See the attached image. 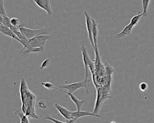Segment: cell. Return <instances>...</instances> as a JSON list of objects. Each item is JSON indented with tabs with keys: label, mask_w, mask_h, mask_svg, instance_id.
Instances as JSON below:
<instances>
[{
	"label": "cell",
	"mask_w": 154,
	"mask_h": 123,
	"mask_svg": "<svg viewBox=\"0 0 154 123\" xmlns=\"http://www.w3.org/2000/svg\"><path fill=\"white\" fill-rule=\"evenodd\" d=\"M43 119H45V120H49V121H52L54 123H76L75 122L72 121V120H66V122L60 121V120L54 118L48 114H46L45 116L43 118Z\"/></svg>",
	"instance_id": "15"
},
{
	"label": "cell",
	"mask_w": 154,
	"mask_h": 123,
	"mask_svg": "<svg viewBox=\"0 0 154 123\" xmlns=\"http://www.w3.org/2000/svg\"><path fill=\"white\" fill-rule=\"evenodd\" d=\"M15 114L19 116L20 117V123H29V118L23 112L17 110L15 112Z\"/></svg>",
	"instance_id": "16"
},
{
	"label": "cell",
	"mask_w": 154,
	"mask_h": 123,
	"mask_svg": "<svg viewBox=\"0 0 154 123\" xmlns=\"http://www.w3.org/2000/svg\"><path fill=\"white\" fill-rule=\"evenodd\" d=\"M0 32L4 35L9 37L12 39H15L17 41H18L20 44H22L21 40L17 37L14 32L10 28L6 26L2 23L0 24Z\"/></svg>",
	"instance_id": "8"
},
{
	"label": "cell",
	"mask_w": 154,
	"mask_h": 123,
	"mask_svg": "<svg viewBox=\"0 0 154 123\" xmlns=\"http://www.w3.org/2000/svg\"><path fill=\"white\" fill-rule=\"evenodd\" d=\"M134 26H132L131 24H129L127 26L124 27L123 30L120 32L119 34H116L114 36V38L116 39H121L126 37L128 36H131V32Z\"/></svg>",
	"instance_id": "11"
},
{
	"label": "cell",
	"mask_w": 154,
	"mask_h": 123,
	"mask_svg": "<svg viewBox=\"0 0 154 123\" xmlns=\"http://www.w3.org/2000/svg\"><path fill=\"white\" fill-rule=\"evenodd\" d=\"M59 91L62 92L63 93H65L66 95H68L70 97V99L73 102V103L75 104V106L77 108V110H82V107L84 104L85 102V100H79V99L77 98L73 93H70V92H68L67 91L63 90L62 89L60 88Z\"/></svg>",
	"instance_id": "9"
},
{
	"label": "cell",
	"mask_w": 154,
	"mask_h": 123,
	"mask_svg": "<svg viewBox=\"0 0 154 123\" xmlns=\"http://www.w3.org/2000/svg\"><path fill=\"white\" fill-rule=\"evenodd\" d=\"M110 123H118L117 122H116V121H112V122H111Z\"/></svg>",
	"instance_id": "26"
},
{
	"label": "cell",
	"mask_w": 154,
	"mask_h": 123,
	"mask_svg": "<svg viewBox=\"0 0 154 123\" xmlns=\"http://www.w3.org/2000/svg\"><path fill=\"white\" fill-rule=\"evenodd\" d=\"M10 20L11 19H10L8 17L1 15V23L3 24L6 26L9 27L11 25L10 23Z\"/></svg>",
	"instance_id": "21"
},
{
	"label": "cell",
	"mask_w": 154,
	"mask_h": 123,
	"mask_svg": "<svg viewBox=\"0 0 154 123\" xmlns=\"http://www.w3.org/2000/svg\"><path fill=\"white\" fill-rule=\"evenodd\" d=\"M139 88L141 91L146 92L148 88V85L146 82H142L139 84Z\"/></svg>",
	"instance_id": "25"
},
{
	"label": "cell",
	"mask_w": 154,
	"mask_h": 123,
	"mask_svg": "<svg viewBox=\"0 0 154 123\" xmlns=\"http://www.w3.org/2000/svg\"><path fill=\"white\" fill-rule=\"evenodd\" d=\"M0 15L8 16L4 6V0H0Z\"/></svg>",
	"instance_id": "22"
},
{
	"label": "cell",
	"mask_w": 154,
	"mask_h": 123,
	"mask_svg": "<svg viewBox=\"0 0 154 123\" xmlns=\"http://www.w3.org/2000/svg\"><path fill=\"white\" fill-rule=\"evenodd\" d=\"M10 23L11 26L17 28L18 29L21 27H24L26 26V23L24 22H20L18 19L13 17L11 19Z\"/></svg>",
	"instance_id": "14"
},
{
	"label": "cell",
	"mask_w": 154,
	"mask_h": 123,
	"mask_svg": "<svg viewBox=\"0 0 154 123\" xmlns=\"http://www.w3.org/2000/svg\"><path fill=\"white\" fill-rule=\"evenodd\" d=\"M55 107L66 120H71L72 111H70L66 108L61 106L57 103H55Z\"/></svg>",
	"instance_id": "10"
},
{
	"label": "cell",
	"mask_w": 154,
	"mask_h": 123,
	"mask_svg": "<svg viewBox=\"0 0 154 123\" xmlns=\"http://www.w3.org/2000/svg\"><path fill=\"white\" fill-rule=\"evenodd\" d=\"M150 0H142V7H143V16L146 17L148 16L147 9Z\"/></svg>",
	"instance_id": "17"
},
{
	"label": "cell",
	"mask_w": 154,
	"mask_h": 123,
	"mask_svg": "<svg viewBox=\"0 0 154 123\" xmlns=\"http://www.w3.org/2000/svg\"><path fill=\"white\" fill-rule=\"evenodd\" d=\"M82 88H85V92L87 94H88L89 91V89H88V84H86L84 80L78 82L70 83V84H65V85L60 86V88L65 89H66L68 92L73 93L79 89Z\"/></svg>",
	"instance_id": "4"
},
{
	"label": "cell",
	"mask_w": 154,
	"mask_h": 123,
	"mask_svg": "<svg viewBox=\"0 0 154 123\" xmlns=\"http://www.w3.org/2000/svg\"><path fill=\"white\" fill-rule=\"evenodd\" d=\"M84 15L85 16V23H86V29H87V33H88V38H89V41H90L92 46L93 49H94V44L92 34V17H91L87 11H84Z\"/></svg>",
	"instance_id": "5"
},
{
	"label": "cell",
	"mask_w": 154,
	"mask_h": 123,
	"mask_svg": "<svg viewBox=\"0 0 154 123\" xmlns=\"http://www.w3.org/2000/svg\"><path fill=\"white\" fill-rule=\"evenodd\" d=\"M20 93L22 103V112L29 118L38 119L39 118L35 109L36 97L29 89L24 78L21 79L20 81Z\"/></svg>",
	"instance_id": "1"
},
{
	"label": "cell",
	"mask_w": 154,
	"mask_h": 123,
	"mask_svg": "<svg viewBox=\"0 0 154 123\" xmlns=\"http://www.w3.org/2000/svg\"><path fill=\"white\" fill-rule=\"evenodd\" d=\"M50 60L49 58H47L44 62L41 64V66H40V70H42L45 68H47L49 66L50 64Z\"/></svg>",
	"instance_id": "24"
},
{
	"label": "cell",
	"mask_w": 154,
	"mask_h": 123,
	"mask_svg": "<svg viewBox=\"0 0 154 123\" xmlns=\"http://www.w3.org/2000/svg\"><path fill=\"white\" fill-rule=\"evenodd\" d=\"M40 8L45 11L49 16L53 15L50 0H33Z\"/></svg>",
	"instance_id": "6"
},
{
	"label": "cell",
	"mask_w": 154,
	"mask_h": 123,
	"mask_svg": "<svg viewBox=\"0 0 154 123\" xmlns=\"http://www.w3.org/2000/svg\"><path fill=\"white\" fill-rule=\"evenodd\" d=\"M35 38L40 42H47L51 40L52 37L49 34H42L37 36Z\"/></svg>",
	"instance_id": "20"
},
{
	"label": "cell",
	"mask_w": 154,
	"mask_h": 123,
	"mask_svg": "<svg viewBox=\"0 0 154 123\" xmlns=\"http://www.w3.org/2000/svg\"><path fill=\"white\" fill-rule=\"evenodd\" d=\"M37 106L39 108L45 110V113H46V110L48 108L47 105L44 100H39L37 102Z\"/></svg>",
	"instance_id": "23"
},
{
	"label": "cell",
	"mask_w": 154,
	"mask_h": 123,
	"mask_svg": "<svg viewBox=\"0 0 154 123\" xmlns=\"http://www.w3.org/2000/svg\"><path fill=\"white\" fill-rule=\"evenodd\" d=\"M19 29L28 40L39 35L49 34L51 32V29L49 28H41L39 29H32L24 27L20 28Z\"/></svg>",
	"instance_id": "3"
},
{
	"label": "cell",
	"mask_w": 154,
	"mask_h": 123,
	"mask_svg": "<svg viewBox=\"0 0 154 123\" xmlns=\"http://www.w3.org/2000/svg\"><path fill=\"white\" fill-rule=\"evenodd\" d=\"M45 46H43L41 47H31L30 49H27L25 47H23L21 48L19 52V55L20 56H22L24 58H26L29 55L30 53L41 52H44L45 50Z\"/></svg>",
	"instance_id": "7"
},
{
	"label": "cell",
	"mask_w": 154,
	"mask_h": 123,
	"mask_svg": "<svg viewBox=\"0 0 154 123\" xmlns=\"http://www.w3.org/2000/svg\"><path fill=\"white\" fill-rule=\"evenodd\" d=\"M29 42L31 47L34 48L45 46L46 44V42H40L39 40L35 38L29 39Z\"/></svg>",
	"instance_id": "13"
},
{
	"label": "cell",
	"mask_w": 154,
	"mask_h": 123,
	"mask_svg": "<svg viewBox=\"0 0 154 123\" xmlns=\"http://www.w3.org/2000/svg\"><path fill=\"white\" fill-rule=\"evenodd\" d=\"M142 16H143V15H142V13L140 14H138V15H136V16H134L131 19L130 24H131L132 26H134V27L136 26L138 24L140 20V19L141 18Z\"/></svg>",
	"instance_id": "18"
},
{
	"label": "cell",
	"mask_w": 154,
	"mask_h": 123,
	"mask_svg": "<svg viewBox=\"0 0 154 123\" xmlns=\"http://www.w3.org/2000/svg\"><path fill=\"white\" fill-rule=\"evenodd\" d=\"M93 28L92 34L94 42V47L98 46V37L99 34V22L92 18Z\"/></svg>",
	"instance_id": "12"
},
{
	"label": "cell",
	"mask_w": 154,
	"mask_h": 123,
	"mask_svg": "<svg viewBox=\"0 0 154 123\" xmlns=\"http://www.w3.org/2000/svg\"><path fill=\"white\" fill-rule=\"evenodd\" d=\"M41 84L43 87H45L48 89H55L56 90L59 91V88H57V87H55L54 85L52 83V82H42Z\"/></svg>",
	"instance_id": "19"
},
{
	"label": "cell",
	"mask_w": 154,
	"mask_h": 123,
	"mask_svg": "<svg viewBox=\"0 0 154 123\" xmlns=\"http://www.w3.org/2000/svg\"><path fill=\"white\" fill-rule=\"evenodd\" d=\"M80 48L82 51L83 62L85 68V78L84 81L86 84H88L89 70L91 73L92 77L94 76L95 74V65L94 62L91 60L89 57L85 45H82Z\"/></svg>",
	"instance_id": "2"
}]
</instances>
